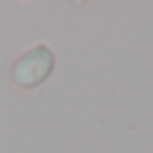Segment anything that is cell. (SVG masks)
<instances>
[{
    "label": "cell",
    "mask_w": 153,
    "mask_h": 153,
    "mask_svg": "<svg viewBox=\"0 0 153 153\" xmlns=\"http://www.w3.org/2000/svg\"><path fill=\"white\" fill-rule=\"evenodd\" d=\"M52 68H54L52 50L45 45H38L16 61L11 76H14V83L18 88H36L50 76Z\"/></svg>",
    "instance_id": "6da1fadb"
}]
</instances>
